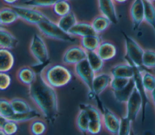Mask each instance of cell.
Wrapping results in <instances>:
<instances>
[{"label":"cell","mask_w":155,"mask_h":135,"mask_svg":"<svg viewBox=\"0 0 155 135\" xmlns=\"http://www.w3.org/2000/svg\"><path fill=\"white\" fill-rule=\"evenodd\" d=\"M28 95L45 120L53 122L59 113L58 95L56 89L46 83L40 72L35 81L28 87Z\"/></svg>","instance_id":"6da1fadb"},{"label":"cell","mask_w":155,"mask_h":135,"mask_svg":"<svg viewBox=\"0 0 155 135\" xmlns=\"http://www.w3.org/2000/svg\"><path fill=\"white\" fill-rule=\"evenodd\" d=\"M40 74L46 83L54 89L67 86L73 78L71 71L63 63L48 64Z\"/></svg>","instance_id":"7a4b0ae2"},{"label":"cell","mask_w":155,"mask_h":135,"mask_svg":"<svg viewBox=\"0 0 155 135\" xmlns=\"http://www.w3.org/2000/svg\"><path fill=\"white\" fill-rule=\"evenodd\" d=\"M39 31L45 37L65 42H73L75 37L71 36L68 33L62 30L56 22H54L49 17L42 20L36 26Z\"/></svg>","instance_id":"3957f363"},{"label":"cell","mask_w":155,"mask_h":135,"mask_svg":"<svg viewBox=\"0 0 155 135\" xmlns=\"http://www.w3.org/2000/svg\"><path fill=\"white\" fill-rule=\"evenodd\" d=\"M124 39L125 58L131 65L141 68L144 49L132 37L122 33Z\"/></svg>","instance_id":"277c9868"},{"label":"cell","mask_w":155,"mask_h":135,"mask_svg":"<svg viewBox=\"0 0 155 135\" xmlns=\"http://www.w3.org/2000/svg\"><path fill=\"white\" fill-rule=\"evenodd\" d=\"M29 51L37 65H42L49 60V52L46 43L39 34L33 35L29 44Z\"/></svg>","instance_id":"5b68a950"},{"label":"cell","mask_w":155,"mask_h":135,"mask_svg":"<svg viewBox=\"0 0 155 135\" xmlns=\"http://www.w3.org/2000/svg\"><path fill=\"white\" fill-rule=\"evenodd\" d=\"M12 7L18 13L19 19L29 25L36 27L42 20L48 17L39 8L16 4Z\"/></svg>","instance_id":"8992f818"},{"label":"cell","mask_w":155,"mask_h":135,"mask_svg":"<svg viewBox=\"0 0 155 135\" xmlns=\"http://www.w3.org/2000/svg\"><path fill=\"white\" fill-rule=\"evenodd\" d=\"M79 108L84 109L89 118L90 122L87 134H99L103 128L102 111H100L96 106L90 104H81Z\"/></svg>","instance_id":"52a82bcc"},{"label":"cell","mask_w":155,"mask_h":135,"mask_svg":"<svg viewBox=\"0 0 155 135\" xmlns=\"http://www.w3.org/2000/svg\"><path fill=\"white\" fill-rule=\"evenodd\" d=\"M87 52L80 45H73L68 47L64 52L62 62L67 66H74L86 60Z\"/></svg>","instance_id":"ba28073f"},{"label":"cell","mask_w":155,"mask_h":135,"mask_svg":"<svg viewBox=\"0 0 155 135\" xmlns=\"http://www.w3.org/2000/svg\"><path fill=\"white\" fill-rule=\"evenodd\" d=\"M73 72L75 75L87 87L90 93L92 95L93 81L96 74L89 65L87 60L75 65L73 67Z\"/></svg>","instance_id":"9c48e42d"},{"label":"cell","mask_w":155,"mask_h":135,"mask_svg":"<svg viewBox=\"0 0 155 135\" xmlns=\"http://www.w3.org/2000/svg\"><path fill=\"white\" fill-rule=\"evenodd\" d=\"M125 104V116L132 122L136 121L139 112L141 110H142L143 106L142 96L136 86L130 97Z\"/></svg>","instance_id":"30bf717a"},{"label":"cell","mask_w":155,"mask_h":135,"mask_svg":"<svg viewBox=\"0 0 155 135\" xmlns=\"http://www.w3.org/2000/svg\"><path fill=\"white\" fill-rule=\"evenodd\" d=\"M101 111L103 128L111 135H117L120 124V118L105 107Z\"/></svg>","instance_id":"8fae6325"},{"label":"cell","mask_w":155,"mask_h":135,"mask_svg":"<svg viewBox=\"0 0 155 135\" xmlns=\"http://www.w3.org/2000/svg\"><path fill=\"white\" fill-rule=\"evenodd\" d=\"M129 15L134 30H137L144 22V1L133 0L129 8Z\"/></svg>","instance_id":"7c38bea8"},{"label":"cell","mask_w":155,"mask_h":135,"mask_svg":"<svg viewBox=\"0 0 155 135\" xmlns=\"http://www.w3.org/2000/svg\"><path fill=\"white\" fill-rule=\"evenodd\" d=\"M113 77L110 72L96 74L93 81L92 95L99 96L107 88L110 87Z\"/></svg>","instance_id":"4fadbf2b"},{"label":"cell","mask_w":155,"mask_h":135,"mask_svg":"<svg viewBox=\"0 0 155 135\" xmlns=\"http://www.w3.org/2000/svg\"><path fill=\"white\" fill-rule=\"evenodd\" d=\"M98 9L100 14L107 17L112 22L116 24L118 16L116 8V4L113 0H97Z\"/></svg>","instance_id":"5bb4252c"},{"label":"cell","mask_w":155,"mask_h":135,"mask_svg":"<svg viewBox=\"0 0 155 135\" xmlns=\"http://www.w3.org/2000/svg\"><path fill=\"white\" fill-rule=\"evenodd\" d=\"M38 74L29 66H22L20 67L16 73V78L21 84L30 86L36 80Z\"/></svg>","instance_id":"9a60e30c"},{"label":"cell","mask_w":155,"mask_h":135,"mask_svg":"<svg viewBox=\"0 0 155 135\" xmlns=\"http://www.w3.org/2000/svg\"><path fill=\"white\" fill-rule=\"evenodd\" d=\"M110 74L113 77H119L128 79L133 78L134 72V67L128 62L117 63L110 70Z\"/></svg>","instance_id":"2e32d148"},{"label":"cell","mask_w":155,"mask_h":135,"mask_svg":"<svg viewBox=\"0 0 155 135\" xmlns=\"http://www.w3.org/2000/svg\"><path fill=\"white\" fill-rule=\"evenodd\" d=\"M96 52L104 61H106L113 59L116 56L117 48L111 41L102 40Z\"/></svg>","instance_id":"e0dca14e"},{"label":"cell","mask_w":155,"mask_h":135,"mask_svg":"<svg viewBox=\"0 0 155 135\" xmlns=\"http://www.w3.org/2000/svg\"><path fill=\"white\" fill-rule=\"evenodd\" d=\"M68 33L75 38L79 37L80 39L85 36L96 34L90 22L79 20L70 30Z\"/></svg>","instance_id":"ac0fdd59"},{"label":"cell","mask_w":155,"mask_h":135,"mask_svg":"<svg viewBox=\"0 0 155 135\" xmlns=\"http://www.w3.org/2000/svg\"><path fill=\"white\" fill-rule=\"evenodd\" d=\"M18 39L4 27L0 28V49L11 50L18 45Z\"/></svg>","instance_id":"d6986e66"},{"label":"cell","mask_w":155,"mask_h":135,"mask_svg":"<svg viewBox=\"0 0 155 135\" xmlns=\"http://www.w3.org/2000/svg\"><path fill=\"white\" fill-rule=\"evenodd\" d=\"M19 19L15 10L12 6H4L0 10L1 27H6L13 24Z\"/></svg>","instance_id":"ffe728a7"},{"label":"cell","mask_w":155,"mask_h":135,"mask_svg":"<svg viewBox=\"0 0 155 135\" xmlns=\"http://www.w3.org/2000/svg\"><path fill=\"white\" fill-rule=\"evenodd\" d=\"M15 57L9 49H0V72H8L13 67Z\"/></svg>","instance_id":"44dd1931"},{"label":"cell","mask_w":155,"mask_h":135,"mask_svg":"<svg viewBox=\"0 0 155 135\" xmlns=\"http://www.w3.org/2000/svg\"><path fill=\"white\" fill-rule=\"evenodd\" d=\"M102 39L99 34H93L80 39V45L88 52L96 51Z\"/></svg>","instance_id":"7402d4cb"},{"label":"cell","mask_w":155,"mask_h":135,"mask_svg":"<svg viewBox=\"0 0 155 135\" xmlns=\"http://www.w3.org/2000/svg\"><path fill=\"white\" fill-rule=\"evenodd\" d=\"M90 23L96 34L99 35L105 32L112 24L107 17L101 14L93 17Z\"/></svg>","instance_id":"603a6c76"},{"label":"cell","mask_w":155,"mask_h":135,"mask_svg":"<svg viewBox=\"0 0 155 135\" xmlns=\"http://www.w3.org/2000/svg\"><path fill=\"white\" fill-rule=\"evenodd\" d=\"M134 88L135 83L133 78H132L131 79L129 84L125 88L120 90L112 91V93L116 101L120 103L125 104L132 94Z\"/></svg>","instance_id":"cb8c5ba5"},{"label":"cell","mask_w":155,"mask_h":135,"mask_svg":"<svg viewBox=\"0 0 155 135\" xmlns=\"http://www.w3.org/2000/svg\"><path fill=\"white\" fill-rule=\"evenodd\" d=\"M141 73L143 87L150 101L151 94L155 89V75L147 70H141Z\"/></svg>","instance_id":"d4e9b609"},{"label":"cell","mask_w":155,"mask_h":135,"mask_svg":"<svg viewBox=\"0 0 155 135\" xmlns=\"http://www.w3.org/2000/svg\"><path fill=\"white\" fill-rule=\"evenodd\" d=\"M79 111L77 114L75 124L77 129L82 134L86 135L87 134L88 125H89V118L86 111L83 109L79 108Z\"/></svg>","instance_id":"484cf974"},{"label":"cell","mask_w":155,"mask_h":135,"mask_svg":"<svg viewBox=\"0 0 155 135\" xmlns=\"http://www.w3.org/2000/svg\"><path fill=\"white\" fill-rule=\"evenodd\" d=\"M78 22V18L72 11L68 14L59 17L56 23L64 31L68 33L70 30Z\"/></svg>","instance_id":"4316f807"},{"label":"cell","mask_w":155,"mask_h":135,"mask_svg":"<svg viewBox=\"0 0 155 135\" xmlns=\"http://www.w3.org/2000/svg\"><path fill=\"white\" fill-rule=\"evenodd\" d=\"M86 60L95 74L102 72L105 61L99 56L96 51L88 52Z\"/></svg>","instance_id":"83f0119b"},{"label":"cell","mask_w":155,"mask_h":135,"mask_svg":"<svg viewBox=\"0 0 155 135\" xmlns=\"http://www.w3.org/2000/svg\"><path fill=\"white\" fill-rule=\"evenodd\" d=\"M10 102L13 111L16 114L27 113L33 109L25 99L21 98H13L10 99Z\"/></svg>","instance_id":"f1b7e54d"},{"label":"cell","mask_w":155,"mask_h":135,"mask_svg":"<svg viewBox=\"0 0 155 135\" xmlns=\"http://www.w3.org/2000/svg\"><path fill=\"white\" fill-rule=\"evenodd\" d=\"M28 128L31 135H44L47 130V124L45 121L39 118L30 122Z\"/></svg>","instance_id":"f546056e"},{"label":"cell","mask_w":155,"mask_h":135,"mask_svg":"<svg viewBox=\"0 0 155 135\" xmlns=\"http://www.w3.org/2000/svg\"><path fill=\"white\" fill-rule=\"evenodd\" d=\"M42 116V114L38 110H35L33 108L30 111L27 113L21 114L15 113V115L10 118V119H12L19 124L27 122H31L35 119L41 118Z\"/></svg>","instance_id":"4dcf8cb0"},{"label":"cell","mask_w":155,"mask_h":135,"mask_svg":"<svg viewBox=\"0 0 155 135\" xmlns=\"http://www.w3.org/2000/svg\"><path fill=\"white\" fill-rule=\"evenodd\" d=\"M144 22L155 29V5L144 1Z\"/></svg>","instance_id":"1f68e13d"},{"label":"cell","mask_w":155,"mask_h":135,"mask_svg":"<svg viewBox=\"0 0 155 135\" xmlns=\"http://www.w3.org/2000/svg\"><path fill=\"white\" fill-rule=\"evenodd\" d=\"M19 124L16 121L1 117L0 129L7 135H15L19 130Z\"/></svg>","instance_id":"d6a6232c"},{"label":"cell","mask_w":155,"mask_h":135,"mask_svg":"<svg viewBox=\"0 0 155 135\" xmlns=\"http://www.w3.org/2000/svg\"><path fill=\"white\" fill-rule=\"evenodd\" d=\"M51 8L54 14L58 17H61L71 11V4L68 0H60Z\"/></svg>","instance_id":"836d02e7"},{"label":"cell","mask_w":155,"mask_h":135,"mask_svg":"<svg viewBox=\"0 0 155 135\" xmlns=\"http://www.w3.org/2000/svg\"><path fill=\"white\" fill-rule=\"evenodd\" d=\"M142 66L147 69H155V50L145 49L142 61Z\"/></svg>","instance_id":"e575fe53"},{"label":"cell","mask_w":155,"mask_h":135,"mask_svg":"<svg viewBox=\"0 0 155 135\" xmlns=\"http://www.w3.org/2000/svg\"><path fill=\"white\" fill-rule=\"evenodd\" d=\"M15 115L10 100L5 98L0 99V117L5 119H10Z\"/></svg>","instance_id":"d590c367"},{"label":"cell","mask_w":155,"mask_h":135,"mask_svg":"<svg viewBox=\"0 0 155 135\" xmlns=\"http://www.w3.org/2000/svg\"><path fill=\"white\" fill-rule=\"evenodd\" d=\"M59 1L60 0H26L22 5L36 8H44L52 7Z\"/></svg>","instance_id":"8d00e7d4"},{"label":"cell","mask_w":155,"mask_h":135,"mask_svg":"<svg viewBox=\"0 0 155 135\" xmlns=\"http://www.w3.org/2000/svg\"><path fill=\"white\" fill-rule=\"evenodd\" d=\"M131 79L119 78V77H113L110 88L111 91L120 90L125 88L130 83Z\"/></svg>","instance_id":"74e56055"},{"label":"cell","mask_w":155,"mask_h":135,"mask_svg":"<svg viewBox=\"0 0 155 135\" xmlns=\"http://www.w3.org/2000/svg\"><path fill=\"white\" fill-rule=\"evenodd\" d=\"M120 124L117 135H130L132 130V121L127 118L125 116L120 118Z\"/></svg>","instance_id":"f35d334b"},{"label":"cell","mask_w":155,"mask_h":135,"mask_svg":"<svg viewBox=\"0 0 155 135\" xmlns=\"http://www.w3.org/2000/svg\"><path fill=\"white\" fill-rule=\"evenodd\" d=\"M12 83V77L8 72H0V89L1 90L7 89Z\"/></svg>","instance_id":"ab89813d"},{"label":"cell","mask_w":155,"mask_h":135,"mask_svg":"<svg viewBox=\"0 0 155 135\" xmlns=\"http://www.w3.org/2000/svg\"><path fill=\"white\" fill-rule=\"evenodd\" d=\"M1 1L4 4L7 5V6H13L16 5V4L19 0H1Z\"/></svg>","instance_id":"60d3db41"},{"label":"cell","mask_w":155,"mask_h":135,"mask_svg":"<svg viewBox=\"0 0 155 135\" xmlns=\"http://www.w3.org/2000/svg\"><path fill=\"white\" fill-rule=\"evenodd\" d=\"M150 101L152 102L154 108L155 110V89L153 90V92L151 93V96H150Z\"/></svg>","instance_id":"b9f144b4"},{"label":"cell","mask_w":155,"mask_h":135,"mask_svg":"<svg viewBox=\"0 0 155 135\" xmlns=\"http://www.w3.org/2000/svg\"><path fill=\"white\" fill-rule=\"evenodd\" d=\"M115 4H124L128 0H113Z\"/></svg>","instance_id":"7bdbcfd3"},{"label":"cell","mask_w":155,"mask_h":135,"mask_svg":"<svg viewBox=\"0 0 155 135\" xmlns=\"http://www.w3.org/2000/svg\"><path fill=\"white\" fill-rule=\"evenodd\" d=\"M0 135H7L4 131H3L2 130L0 129Z\"/></svg>","instance_id":"ee69618b"},{"label":"cell","mask_w":155,"mask_h":135,"mask_svg":"<svg viewBox=\"0 0 155 135\" xmlns=\"http://www.w3.org/2000/svg\"><path fill=\"white\" fill-rule=\"evenodd\" d=\"M144 1H146V2H151V3H154L155 2V0H143Z\"/></svg>","instance_id":"f6af8a7d"},{"label":"cell","mask_w":155,"mask_h":135,"mask_svg":"<svg viewBox=\"0 0 155 135\" xmlns=\"http://www.w3.org/2000/svg\"><path fill=\"white\" fill-rule=\"evenodd\" d=\"M130 135H136V134H135V133L134 132V131L133 130V129H132V130H131V133H130Z\"/></svg>","instance_id":"bcb514c9"},{"label":"cell","mask_w":155,"mask_h":135,"mask_svg":"<svg viewBox=\"0 0 155 135\" xmlns=\"http://www.w3.org/2000/svg\"><path fill=\"white\" fill-rule=\"evenodd\" d=\"M154 32H155V29H154Z\"/></svg>","instance_id":"7dc6e473"}]
</instances>
